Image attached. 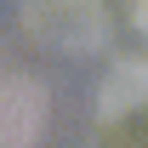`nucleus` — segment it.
Instances as JSON below:
<instances>
[{"instance_id": "nucleus-1", "label": "nucleus", "mask_w": 148, "mask_h": 148, "mask_svg": "<svg viewBox=\"0 0 148 148\" xmlns=\"http://www.w3.org/2000/svg\"><path fill=\"white\" fill-rule=\"evenodd\" d=\"M34 34L63 46V51H86L103 40V6L97 0H29Z\"/></svg>"}, {"instance_id": "nucleus-2", "label": "nucleus", "mask_w": 148, "mask_h": 148, "mask_svg": "<svg viewBox=\"0 0 148 148\" xmlns=\"http://www.w3.org/2000/svg\"><path fill=\"white\" fill-rule=\"evenodd\" d=\"M46 131V91L34 80H0V148H34Z\"/></svg>"}, {"instance_id": "nucleus-3", "label": "nucleus", "mask_w": 148, "mask_h": 148, "mask_svg": "<svg viewBox=\"0 0 148 148\" xmlns=\"http://www.w3.org/2000/svg\"><path fill=\"white\" fill-rule=\"evenodd\" d=\"M120 108H148V63H120L103 91V114H120Z\"/></svg>"}, {"instance_id": "nucleus-4", "label": "nucleus", "mask_w": 148, "mask_h": 148, "mask_svg": "<svg viewBox=\"0 0 148 148\" xmlns=\"http://www.w3.org/2000/svg\"><path fill=\"white\" fill-rule=\"evenodd\" d=\"M131 17H137V23L148 29V0H131Z\"/></svg>"}]
</instances>
